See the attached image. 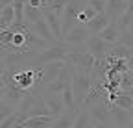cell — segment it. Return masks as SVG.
Instances as JSON below:
<instances>
[{"label": "cell", "instance_id": "1", "mask_svg": "<svg viewBox=\"0 0 133 128\" xmlns=\"http://www.w3.org/2000/svg\"><path fill=\"white\" fill-rule=\"evenodd\" d=\"M72 48H74L72 45L65 43V41H59V43H56V45H52V46H48V48L41 50L35 58H33L31 67L37 69V67H43V65H46V63H52V61H63L65 56L69 54Z\"/></svg>", "mask_w": 133, "mask_h": 128}, {"label": "cell", "instance_id": "2", "mask_svg": "<svg viewBox=\"0 0 133 128\" xmlns=\"http://www.w3.org/2000/svg\"><path fill=\"white\" fill-rule=\"evenodd\" d=\"M63 61L69 63V65H72L76 71H83V72H89L91 74L94 63H96V58L87 50L85 45H81V46H74V48L65 56Z\"/></svg>", "mask_w": 133, "mask_h": 128}, {"label": "cell", "instance_id": "3", "mask_svg": "<svg viewBox=\"0 0 133 128\" xmlns=\"http://www.w3.org/2000/svg\"><path fill=\"white\" fill-rule=\"evenodd\" d=\"M92 89V78L89 72H83V71H76L74 78H72V91H74V97H76V104L81 109L83 102L89 97V93Z\"/></svg>", "mask_w": 133, "mask_h": 128}, {"label": "cell", "instance_id": "4", "mask_svg": "<svg viewBox=\"0 0 133 128\" xmlns=\"http://www.w3.org/2000/svg\"><path fill=\"white\" fill-rule=\"evenodd\" d=\"M26 93L28 91H22L15 82H11V84H0V100L8 102V104H11L15 108L21 104V100L26 97Z\"/></svg>", "mask_w": 133, "mask_h": 128}, {"label": "cell", "instance_id": "5", "mask_svg": "<svg viewBox=\"0 0 133 128\" xmlns=\"http://www.w3.org/2000/svg\"><path fill=\"white\" fill-rule=\"evenodd\" d=\"M44 13V19L48 22V26L52 28L54 35L57 41H63V11H56V9H50V8H43Z\"/></svg>", "mask_w": 133, "mask_h": 128}, {"label": "cell", "instance_id": "6", "mask_svg": "<svg viewBox=\"0 0 133 128\" xmlns=\"http://www.w3.org/2000/svg\"><path fill=\"white\" fill-rule=\"evenodd\" d=\"M91 30L87 28V24H76L69 34L65 35V43H69L72 46H81V45H85L91 37Z\"/></svg>", "mask_w": 133, "mask_h": 128}, {"label": "cell", "instance_id": "7", "mask_svg": "<svg viewBox=\"0 0 133 128\" xmlns=\"http://www.w3.org/2000/svg\"><path fill=\"white\" fill-rule=\"evenodd\" d=\"M85 46H87V50L96 59H104V58H107V54H109V50H111L113 45H109L107 41H104L100 35H91L89 41L85 43Z\"/></svg>", "mask_w": 133, "mask_h": 128}, {"label": "cell", "instance_id": "8", "mask_svg": "<svg viewBox=\"0 0 133 128\" xmlns=\"http://www.w3.org/2000/svg\"><path fill=\"white\" fill-rule=\"evenodd\" d=\"M89 113L92 117V121H98V123H105V124H111V104L107 100H98L96 104H92L89 109Z\"/></svg>", "mask_w": 133, "mask_h": 128}, {"label": "cell", "instance_id": "9", "mask_svg": "<svg viewBox=\"0 0 133 128\" xmlns=\"http://www.w3.org/2000/svg\"><path fill=\"white\" fill-rule=\"evenodd\" d=\"M15 84L22 91H31L37 84V71L35 69H24L15 72Z\"/></svg>", "mask_w": 133, "mask_h": 128}, {"label": "cell", "instance_id": "10", "mask_svg": "<svg viewBox=\"0 0 133 128\" xmlns=\"http://www.w3.org/2000/svg\"><path fill=\"white\" fill-rule=\"evenodd\" d=\"M128 9V0H107L105 4V13L111 19V22H118L122 19V15Z\"/></svg>", "mask_w": 133, "mask_h": 128}, {"label": "cell", "instance_id": "11", "mask_svg": "<svg viewBox=\"0 0 133 128\" xmlns=\"http://www.w3.org/2000/svg\"><path fill=\"white\" fill-rule=\"evenodd\" d=\"M131 119H133V115H131L129 109H122L118 106L111 104V123H113V128H126Z\"/></svg>", "mask_w": 133, "mask_h": 128}, {"label": "cell", "instance_id": "12", "mask_svg": "<svg viewBox=\"0 0 133 128\" xmlns=\"http://www.w3.org/2000/svg\"><path fill=\"white\" fill-rule=\"evenodd\" d=\"M28 28L33 32V34H37L39 37H43L44 41H48L50 45H56V43H59V41L56 39V35H54L52 28L48 26L46 19H43V21H39V22H35V24H28Z\"/></svg>", "mask_w": 133, "mask_h": 128}, {"label": "cell", "instance_id": "13", "mask_svg": "<svg viewBox=\"0 0 133 128\" xmlns=\"http://www.w3.org/2000/svg\"><path fill=\"white\" fill-rule=\"evenodd\" d=\"M43 97H44V100H46L50 111H52V115H54L56 119L61 117L65 111H66V106H65V102H63V95H48V93H43Z\"/></svg>", "mask_w": 133, "mask_h": 128}, {"label": "cell", "instance_id": "14", "mask_svg": "<svg viewBox=\"0 0 133 128\" xmlns=\"http://www.w3.org/2000/svg\"><path fill=\"white\" fill-rule=\"evenodd\" d=\"M109 24H111V19L107 17V13H98L92 21L87 22V28L91 30V34H92V35H100Z\"/></svg>", "mask_w": 133, "mask_h": 128}, {"label": "cell", "instance_id": "15", "mask_svg": "<svg viewBox=\"0 0 133 128\" xmlns=\"http://www.w3.org/2000/svg\"><path fill=\"white\" fill-rule=\"evenodd\" d=\"M56 123L54 115H41V117H30L22 123L24 128H52V124Z\"/></svg>", "mask_w": 133, "mask_h": 128}, {"label": "cell", "instance_id": "16", "mask_svg": "<svg viewBox=\"0 0 133 128\" xmlns=\"http://www.w3.org/2000/svg\"><path fill=\"white\" fill-rule=\"evenodd\" d=\"M41 115H52V111H50V108H48V104H46V100L43 97V93L35 97V102H33V106L30 109V117H41Z\"/></svg>", "mask_w": 133, "mask_h": 128}, {"label": "cell", "instance_id": "17", "mask_svg": "<svg viewBox=\"0 0 133 128\" xmlns=\"http://www.w3.org/2000/svg\"><path fill=\"white\" fill-rule=\"evenodd\" d=\"M100 37H102L104 41H107L109 45H116L118 39H120V26H118V22H111L102 34H100Z\"/></svg>", "mask_w": 133, "mask_h": 128}, {"label": "cell", "instance_id": "18", "mask_svg": "<svg viewBox=\"0 0 133 128\" xmlns=\"http://www.w3.org/2000/svg\"><path fill=\"white\" fill-rule=\"evenodd\" d=\"M17 19V15H15V8L13 4L11 6H6L0 9V30H8Z\"/></svg>", "mask_w": 133, "mask_h": 128}, {"label": "cell", "instance_id": "19", "mask_svg": "<svg viewBox=\"0 0 133 128\" xmlns=\"http://www.w3.org/2000/svg\"><path fill=\"white\" fill-rule=\"evenodd\" d=\"M78 119V113H70V111H65L61 117L56 119V123L52 124V128H74Z\"/></svg>", "mask_w": 133, "mask_h": 128}, {"label": "cell", "instance_id": "20", "mask_svg": "<svg viewBox=\"0 0 133 128\" xmlns=\"http://www.w3.org/2000/svg\"><path fill=\"white\" fill-rule=\"evenodd\" d=\"M24 17H26V24H35L39 21L44 19V13H43V8H33V6H26V11H24Z\"/></svg>", "mask_w": 133, "mask_h": 128}, {"label": "cell", "instance_id": "21", "mask_svg": "<svg viewBox=\"0 0 133 128\" xmlns=\"http://www.w3.org/2000/svg\"><path fill=\"white\" fill-rule=\"evenodd\" d=\"M133 54V48H129V46L126 45H120V43H116L111 46V50L107 56H113V58H120V59H128L129 56Z\"/></svg>", "mask_w": 133, "mask_h": 128}, {"label": "cell", "instance_id": "22", "mask_svg": "<svg viewBox=\"0 0 133 128\" xmlns=\"http://www.w3.org/2000/svg\"><path fill=\"white\" fill-rule=\"evenodd\" d=\"M69 87H70V84L61 82V80H54L52 84H48V86L44 87L43 93H48V95H61L65 89H69Z\"/></svg>", "mask_w": 133, "mask_h": 128}, {"label": "cell", "instance_id": "23", "mask_svg": "<svg viewBox=\"0 0 133 128\" xmlns=\"http://www.w3.org/2000/svg\"><path fill=\"white\" fill-rule=\"evenodd\" d=\"M115 106H118L122 109H131L133 108V97L128 91H120L118 97H116V100H115Z\"/></svg>", "mask_w": 133, "mask_h": 128}, {"label": "cell", "instance_id": "24", "mask_svg": "<svg viewBox=\"0 0 133 128\" xmlns=\"http://www.w3.org/2000/svg\"><path fill=\"white\" fill-rule=\"evenodd\" d=\"M74 128H92V117L87 109H81L78 113V119H76V124Z\"/></svg>", "mask_w": 133, "mask_h": 128}, {"label": "cell", "instance_id": "25", "mask_svg": "<svg viewBox=\"0 0 133 128\" xmlns=\"http://www.w3.org/2000/svg\"><path fill=\"white\" fill-rule=\"evenodd\" d=\"M26 119L19 113V111H15V113L11 117H8L6 121H2V124H0V128H11V126H17V124H22Z\"/></svg>", "mask_w": 133, "mask_h": 128}, {"label": "cell", "instance_id": "26", "mask_svg": "<svg viewBox=\"0 0 133 128\" xmlns=\"http://www.w3.org/2000/svg\"><path fill=\"white\" fill-rule=\"evenodd\" d=\"M15 111H17L15 106H11V104H8V102H2V100H0V123L6 121L8 117H11Z\"/></svg>", "mask_w": 133, "mask_h": 128}, {"label": "cell", "instance_id": "27", "mask_svg": "<svg viewBox=\"0 0 133 128\" xmlns=\"http://www.w3.org/2000/svg\"><path fill=\"white\" fill-rule=\"evenodd\" d=\"M118 43L129 46V48H133V32H131V28L120 30V39H118Z\"/></svg>", "mask_w": 133, "mask_h": 128}, {"label": "cell", "instance_id": "28", "mask_svg": "<svg viewBox=\"0 0 133 128\" xmlns=\"http://www.w3.org/2000/svg\"><path fill=\"white\" fill-rule=\"evenodd\" d=\"M120 87H122V91H129V89L133 87V74H131V71H126V72L122 74V78H120Z\"/></svg>", "mask_w": 133, "mask_h": 128}, {"label": "cell", "instance_id": "29", "mask_svg": "<svg viewBox=\"0 0 133 128\" xmlns=\"http://www.w3.org/2000/svg\"><path fill=\"white\" fill-rule=\"evenodd\" d=\"M13 35H15L13 30H0V45H9V43H13Z\"/></svg>", "mask_w": 133, "mask_h": 128}, {"label": "cell", "instance_id": "30", "mask_svg": "<svg viewBox=\"0 0 133 128\" xmlns=\"http://www.w3.org/2000/svg\"><path fill=\"white\" fill-rule=\"evenodd\" d=\"M87 4L91 8H94L98 13H105V4H107V0H87Z\"/></svg>", "mask_w": 133, "mask_h": 128}, {"label": "cell", "instance_id": "31", "mask_svg": "<svg viewBox=\"0 0 133 128\" xmlns=\"http://www.w3.org/2000/svg\"><path fill=\"white\" fill-rule=\"evenodd\" d=\"M83 13H85V15H87V19H89V21H92V19L96 17V15H98V11H96L94 8H91L89 4L85 6V9H83Z\"/></svg>", "mask_w": 133, "mask_h": 128}, {"label": "cell", "instance_id": "32", "mask_svg": "<svg viewBox=\"0 0 133 128\" xmlns=\"http://www.w3.org/2000/svg\"><path fill=\"white\" fill-rule=\"evenodd\" d=\"M92 128H113L111 124H105V123H98V121H92Z\"/></svg>", "mask_w": 133, "mask_h": 128}, {"label": "cell", "instance_id": "33", "mask_svg": "<svg viewBox=\"0 0 133 128\" xmlns=\"http://www.w3.org/2000/svg\"><path fill=\"white\" fill-rule=\"evenodd\" d=\"M43 2L44 0H28V4L33 6V8H43Z\"/></svg>", "mask_w": 133, "mask_h": 128}, {"label": "cell", "instance_id": "34", "mask_svg": "<svg viewBox=\"0 0 133 128\" xmlns=\"http://www.w3.org/2000/svg\"><path fill=\"white\" fill-rule=\"evenodd\" d=\"M11 4H13V0H0V9L6 6H11Z\"/></svg>", "mask_w": 133, "mask_h": 128}, {"label": "cell", "instance_id": "35", "mask_svg": "<svg viewBox=\"0 0 133 128\" xmlns=\"http://www.w3.org/2000/svg\"><path fill=\"white\" fill-rule=\"evenodd\" d=\"M128 65H129V69H133V54L128 58Z\"/></svg>", "mask_w": 133, "mask_h": 128}, {"label": "cell", "instance_id": "36", "mask_svg": "<svg viewBox=\"0 0 133 128\" xmlns=\"http://www.w3.org/2000/svg\"><path fill=\"white\" fill-rule=\"evenodd\" d=\"M126 128H133V119H131V121H129V124H128V126H126Z\"/></svg>", "mask_w": 133, "mask_h": 128}, {"label": "cell", "instance_id": "37", "mask_svg": "<svg viewBox=\"0 0 133 128\" xmlns=\"http://www.w3.org/2000/svg\"><path fill=\"white\" fill-rule=\"evenodd\" d=\"M128 93H129V95H131V97H133V87H131V89H129V91H128Z\"/></svg>", "mask_w": 133, "mask_h": 128}, {"label": "cell", "instance_id": "38", "mask_svg": "<svg viewBox=\"0 0 133 128\" xmlns=\"http://www.w3.org/2000/svg\"><path fill=\"white\" fill-rule=\"evenodd\" d=\"M129 71H131V74H133V69H129Z\"/></svg>", "mask_w": 133, "mask_h": 128}, {"label": "cell", "instance_id": "39", "mask_svg": "<svg viewBox=\"0 0 133 128\" xmlns=\"http://www.w3.org/2000/svg\"><path fill=\"white\" fill-rule=\"evenodd\" d=\"M129 28H131V32H133V26H129Z\"/></svg>", "mask_w": 133, "mask_h": 128}]
</instances>
